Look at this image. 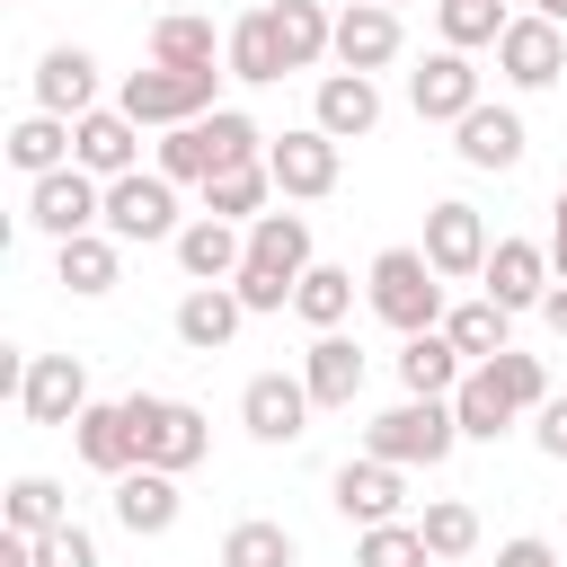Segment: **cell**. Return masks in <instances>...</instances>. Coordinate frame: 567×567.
I'll use <instances>...</instances> for the list:
<instances>
[{
	"instance_id": "6da1fadb",
	"label": "cell",
	"mask_w": 567,
	"mask_h": 567,
	"mask_svg": "<svg viewBox=\"0 0 567 567\" xmlns=\"http://www.w3.org/2000/svg\"><path fill=\"white\" fill-rule=\"evenodd\" d=\"M248 159H266V133H257L239 106H213V115L159 133V177H177V186H204V177L248 168Z\"/></svg>"
},
{
	"instance_id": "7a4b0ae2",
	"label": "cell",
	"mask_w": 567,
	"mask_h": 567,
	"mask_svg": "<svg viewBox=\"0 0 567 567\" xmlns=\"http://www.w3.org/2000/svg\"><path fill=\"white\" fill-rule=\"evenodd\" d=\"M363 301H372L399 337L443 328V275H434V257H425V248H381V257H372V275H363Z\"/></svg>"
},
{
	"instance_id": "3957f363",
	"label": "cell",
	"mask_w": 567,
	"mask_h": 567,
	"mask_svg": "<svg viewBox=\"0 0 567 567\" xmlns=\"http://www.w3.org/2000/svg\"><path fill=\"white\" fill-rule=\"evenodd\" d=\"M452 443H461L452 399H399V408H381V416L363 425V452H381V461H399V470H443Z\"/></svg>"
},
{
	"instance_id": "277c9868",
	"label": "cell",
	"mask_w": 567,
	"mask_h": 567,
	"mask_svg": "<svg viewBox=\"0 0 567 567\" xmlns=\"http://www.w3.org/2000/svg\"><path fill=\"white\" fill-rule=\"evenodd\" d=\"M221 62L213 71H168V62H151V71H124V89H115V106L133 115V124H195V115H213L221 106Z\"/></svg>"
},
{
	"instance_id": "5b68a950",
	"label": "cell",
	"mask_w": 567,
	"mask_h": 567,
	"mask_svg": "<svg viewBox=\"0 0 567 567\" xmlns=\"http://www.w3.org/2000/svg\"><path fill=\"white\" fill-rule=\"evenodd\" d=\"M124 408H133V434H142V461H151V470H177V478H186V470L213 452V425H204L195 399H151V390H133Z\"/></svg>"
},
{
	"instance_id": "8992f818",
	"label": "cell",
	"mask_w": 567,
	"mask_h": 567,
	"mask_svg": "<svg viewBox=\"0 0 567 567\" xmlns=\"http://www.w3.org/2000/svg\"><path fill=\"white\" fill-rule=\"evenodd\" d=\"M266 168H275V195L284 204H319V195H337L346 142L319 133V124H292V133H266Z\"/></svg>"
},
{
	"instance_id": "52a82bcc",
	"label": "cell",
	"mask_w": 567,
	"mask_h": 567,
	"mask_svg": "<svg viewBox=\"0 0 567 567\" xmlns=\"http://www.w3.org/2000/svg\"><path fill=\"white\" fill-rule=\"evenodd\" d=\"M27 221L44 239H80V230H106V177H89L80 159L53 168V177H27Z\"/></svg>"
},
{
	"instance_id": "ba28073f",
	"label": "cell",
	"mask_w": 567,
	"mask_h": 567,
	"mask_svg": "<svg viewBox=\"0 0 567 567\" xmlns=\"http://www.w3.org/2000/svg\"><path fill=\"white\" fill-rule=\"evenodd\" d=\"M106 230L124 239V248H142V239H177L186 221H177V177H159V168H124V177H106Z\"/></svg>"
},
{
	"instance_id": "9c48e42d",
	"label": "cell",
	"mask_w": 567,
	"mask_h": 567,
	"mask_svg": "<svg viewBox=\"0 0 567 567\" xmlns=\"http://www.w3.org/2000/svg\"><path fill=\"white\" fill-rule=\"evenodd\" d=\"M328 505H337L354 532L399 523V514H408V470H399V461H381V452H363V461H346V470L328 478Z\"/></svg>"
},
{
	"instance_id": "30bf717a",
	"label": "cell",
	"mask_w": 567,
	"mask_h": 567,
	"mask_svg": "<svg viewBox=\"0 0 567 567\" xmlns=\"http://www.w3.org/2000/svg\"><path fill=\"white\" fill-rule=\"evenodd\" d=\"M487 248H496V239H487V213H478V204L452 195V204L425 213V257H434L443 284H478V275H487Z\"/></svg>"
},
{
	"instance_id": "8fae6325",
	"label": "cell",
	"mask_w": 567,
	"mask_h": 567,
	"mask_svg": "<svg viewBox=\"0 0 567 567\" xmlns=\"http://www.w3.org/2000/svg\"><path fill=\"white\" fill-rule=\"evenodd\" d=\"M408 106H416V124H461V115L478 106V62L452 53V44H434V53L408 71Z\"/></svg>"
},
{
	"instance_id": "7c38bea8",
	"label": "cell",
	"mask_w": 567,
	"mask_h": 567,
	"mask_svg": "<svg viewBox=\"0 0 567 567\" xmlns=\"http://www.w3.org/2000/svg\"><path fill=\"white\" fill-rule=\"evenodd\" d=\"M18 408H27V425H80V408H89V363L80 354H27V381H18Z\"/></svg>"
},
{
	"instance_id": "4fadbf2b",
	"label": "cell",
	"mask_w": 567,
	"mask_h": 567,
	"mask_svg": "<svg viewBox=\"0 0 567 567\" xmlns=\"http://www.w3.org/2000/svg\"><path fill=\"white\" fill-rule=\"evenodd\" d=\"M310 381L301 372H257L248 390H239V425L257 434V443H301L310 434Z\"/></svg>"
},
{
	"instance_id": "5bb4252c",
	"label": "cell",
	"mask_w": 567,
	"mask_h": 567,
	"mask_svg": "<svg viewBox=\"0 0 567 567\" xmlns=\"http://www.w3.org/2000/svg\"><path fill=\"white\" fill-rule=\"evenodd\" d=\"M399 44H408V27H399V9L390 0H346L337 9V71H390L399 62Z\"/></svg>"
},
{
	"instance_id": "9a60e30c",
	"label": "cell",
	"mask_w": 567,
	"mask_h": 567,
	"mask_svg": "<svg viewBox=\"0 0 567 567\" xmlns=\"http://www.w3.org/2000/svg\"><path fill=\"white\" fill-rule=\"evenodd\" d=\"M496 71H505L514 89H549V80L567 71V35H558V18H540V9L505 18V35H496Z\"/></svg>"
},
{
	"instance_id": "2e32d148",
	"label": "cell",
	"mask_w": 567,
	"mask_h": 567,
	"mask_svg": "<svg viewBox=\"0 0 567 567\" xmlns=\"http://www.w3.org/2000/svg\"><path fill=\"white\" fill-rule=\"evenodd\" d=\"M549 284H558V266H549L540 239H496V248H487V275H478L487 301H505V310H540Z\"/></svg>"
},
{
	"instance_id": "e0dca14e",
	"label": "cell",
	"mask_w": 567,
	"mask_h": 567,
	"mask_svg": "<svg viewBox=\"0 0 567 567\" xmlns=\"http://www.w3.org/2000/svg\"><path fill=\"white\" fill-rule=\"evenodd\" d=\"M452 151H461V168H478V177H505V168H523V115L478 97V106L452 124Z\"/></svg>"
},
{
	"instance_id": "ac0fdd59",
	"label": "cell",
	"mask_w": 567,
	"mask_h": 567,
	"mask_svg": "<svg viewBox=\"0 0 567 567\" xmlns=\"http://www.w3.org/2000/svg\"><path fill=\"white\" fill-rule=\"evenodd\" d=\"M71 452L97 470V478H124L133 461H142V434H133V408L124 399H89L80 408V425H71Z\"/></svg>"
},
{
	"instance_id": "d6986e66",
	"label": "cell",
	"mask_w": 567,
	"mask_h": 567,
	"mask_svg": "<svg viewBox=\"0 0 567 567\" xmlns=\"http://www.w3.org/2000/svg\"><path fill=\"white\" fill-rule=\"evenodd\" d=\"M106 505H115V523H124L133 540H159V532H177V505H186V496H177V470L133 461V470L115 478V496H106Z\"/></svg>"
},
{
	"instance_id": "ffe728a7",
	"label": "cell",
	"mask_w": 567,
	"mask_h": 567,
	"mask_svg": "<svg viewBox=\"0 0 567 567\" xmlns=\"http://www.w3.org/2000/svg\"><path fill=\"white\" fill-rule=\"evenodd\" d=\"M71 159H80L89 177H124V168H142V124H133L124 106H89V115L71 124Z\"/></svg>"
},
{
	"instance_id": "44dd1931",
	"label": "cell",
	"mask_w": 567,
	"mask_h": 567,
	"mask_svg": "<svg viewBox=\"0 0 567 567\" xmlns=\"http://www.w3.org/2000/svg\"><path fill=\"white\" fill-rule=\"evenodd\" d=\"M168 248H177L186 284H230V275L248 266V230H239V221H221V213H195Z\"/></svg>"
},
{
	"instance_id": "7402d4cb",
	"label": "cell",
	"mask_w": 567,
	"mask_h": 567,
	"mask_svg": "<svg viewBox=\"0 0 567 567\" xmlns=\"http://www.w3.org/2000/svg\"><path fill=\"white\" fill-rule=\"evenodd\" d=\"M310 124L337 133V142H363V133L381 124V80H372V71H328L319 97H310Z\"/></svg>"
},
{
	"instance_id": "603a6c76",
	"label": "cell",
	"mask_w": 567,
	"mask_h": 567,
	"mask_svg": "<svg viewBox=\"0 0 567 567\" xmlns=\"http://www.w3.org/2000/svg\"><path fill=\"white\" fill-rule=\"evenodd\" d=\"M115 275H124V239H115V230H80V239H53V284H71L80 301L115 292Z\"/></svg>"
},
{
	"instance_id": "cb8c5ba5",
	"label": "cell",
	"mask_w": 567,
	"mask_h": 567,
	"mask_svg": "<svg viewBox=\"0 0 567 567\" xmlns=\"http://www.w3.org/2000/svg\"><path fill=\"white\" fill-rule=\"evenodd\" d=\"M239 319H248V301H239L230 284H195V292L177 301V346H186V354H221V346L239 337Z\"/></svg>"
},
{
	"instance_id": "d4e9b609",
	"label": "cell",
	"mask_w": 567,
	"mask_h": 567,
	"mask_svg": "<svg viewBox=\"0 0 567 567\" xmlns=\"http://www.w3.org/2000/svg\"><path fill=\"white\" fill-rule=\"evenodd\" d=\"M301 381H310L319 408H354V390H363V346H354L346 328H319L310 354H301Z\"/></svg>"
},
{
	"instance_id": "484cf974",
	"label": "cell",
	"mask_w": 567,
	"mask_h": 567,
	"mask_svg": "<svg viewBox=\"0 0 567 567\" xmlns=\"http://www.w3.org/2000/svg\"><path fill=\"white\" fill-rule=\"evenodd\" d=\"M35 106H53V115H89L97 106V62L80 53V44H44V62H35Z\"/></svg>"
},
{
	"instance_id": "4316f807",
	"label": "cell",
	"mask_w": 567,
	"mask_h": 567,
	"mask_svg": "<svg viewBox=\"0 0 567 567\" xmlns=\"http://www.w3.org/2000/svg\"><path fill=\"white\" fill-rule=\"evenodd\" d=\"M461 363H470V354H461L443 328H416V337L399 346V390H408V399H452V390H461Z\"/></svg>"
},
{
	"instance_id": "83f0119b",
	"label": "cell",
	"mask_w": 567,
	"mask_h": 567,
	"mask_svg": "<svg viewBox=\"0 0 567 567\" xmlns=\"http://www.w3.org/2000/svg\"><path fill=\"white\" fill-rule=\"evenodd\" d=\"M221 44H230V35H213V18H195V9H168V18L151 27V62H168V71H213ZM221 71H230V62H221Z\"/></svg>"
},
{
	"instance_id": "f1b7e54d",
	"label": "cell",
	"mask_w": 567,
	"mask_h": 567,
	"mask_svg": "<svg viewBox=\"0 0 567 567\" xmlns=\"http://www.w3.org/2000/svg\"><path fill=\"white\" fill-rule=\"evenodd\" d=\"M221 62H230V80H248V89H266V80H284L292 62H284V35H275V9H248V18L230 27V44H221Z\"/></svg>"
},
{
	"instance_id": "f546056e",
	"label": "cell",
	"mask_w": 567,
	"mask_h": 567,
	"mask_svg": "<svg viewBox=\"0 0 567 567\" xmlns=\"http://www.w3.org/2000/svg\"><path fill=\"white\" fill-rule=\"evenodd\" d=\"M9 168H18V177H53V168H71V115H53V106L18 115V124H9Z\"/></svg>"
},
{
	"instance_id": "4dcf8cb0",
	"label": "cell",
	"mask_w": 567,
	"mask_h": 567,
	"mask_svg": "<svg viewBox=\"0 0 567 567\" xmlns=\"http://www.w3.org/2000/svg\"><path fill=\"white\" fill-rule=\"evenodd\" d=\"M452 416H461V443H496V434H514V416H523V408L496 390V372H487V363H470V372H461V390H452Z\"/></svg>"
},
{
	"instance_id": "1f68e13d",
	"label": "cell",
	"mask_w": 567,
	"mask_h": 567,
	"mask_svg": "<svg viewBox=\"0 0 567 567\" xmlns=\"http://www.w3.org/2000/svg\"><path fill=\"white\" fill-rule=\"evenodd\" d=\"M275 35H284V62L310 71V62L337 53V9H319V0H275Z\"/></svg>"
},
{
	"instance_id": "d6a6232c",
	"label": "cell",
	"mask_w": 567,
	"mask_h": 567,
	"mask_svg": "<svg viewBox=\"0 0 567 567\" xmlns=\"http://www.w3.org/2000/svg\"><path fill=\"white\" fill-rule=\"evenodd\" d=\"M248 257H257V266H275V275H292V284L319 266V257H310V221H301V213H257V221H248Z\"/></svg>"
},
{
	"instance_id": "836d02e7",
	"label": "cell",
	"mask_w": 567,
	"mask_h": 567,
	"mask_svg": "<svg viewBox=\"0 0 567 567\" xmlns=\"http://www.w3.org/2000/svg\"><path fill=\"white\" fill-rule=\"evenodd\" d=\"M443 337H452V346H461L470 363H496V354L514 346V310L478 292V301H461V310H443Z\"/></svg>"
},
{
	"instance_id": "e575fe53",
	"label": "cell",
	"mask_w": 567,
	"mask_h": 567,
	"mask_svg": "<svg viewBox=\"0 0 567 567\" xmlns=\"http://www.w3.org/2000/svg\"><path fill=\"white\" fill-rule=\"evenodd\" d=\"M266 195H275V168L266 159H248V168H221V177H204V213H221V221H257L266 213Z\"/></svg>"
},
{
	"instance_id": "d590c367",
	"label": "cell",
	"mask_w": 567,
	"mask_h": 567,
	"mask_svg": "<svg viewBox=\"0 0 567 567\" xmlns=\"http://www.w3.org/2000/svg\"><path fill=\"white\" fill-rule=\"evenodd\" d=\"M346 310H354V275L346 266H310L301 284H292V319L319 337V328H346Z\"/></svg>"
},
{
	"instance_id": "8d00e7d4",
	"label": "cell",
	"mask_w": 567,
	"mask_h": 567,
	"mask_svg": "<svg viewBox=\"0 0 567 567\" xmlns=\"http://www.w3.org/2000/svg\"><path fill=\"white\" fill-rule=\"evenodd\" d=\"M221 567H301V540H292L284 523L248 514V523H230V532H221Z\"/></svg>"
},
{
	"instance_id": "74e56055",
	"label": "cell",
	"mask_w": 567,
	"mask_h": 567,
	"mask_svg": "<svg viewBox=\"0 0 567 567\" xmlns=\"http://www.w3.org/2000/svg\"><path fill=\"white\" fill-rule=\"evenodd\" d=\"M53 523H71V496H62V478H44V470H27V478H9V532H27V540H44Z\"/></svg>"
},
{
	"instance_id": "f35d334b",
	"label": "cell",
	"mask_w": 567,
	"mask_h": 567,
	"mask_svg": "<svg viewBox=\"0 0 567 567\" xmlns=\"http://www.w3.org/2000/svg\"><path fill=\"white\" fill-rule=\"evenodd\" d=\"M505 0H434V27H443V44L452 53H478V44H496L505 35Z\"/></svg>"
},
{
	"instance_id": "ab89813d",
	"label": "cell",
	"mask_w": 567,
	"mask_h": 567,
	"mask_svg": "<svg viewBox=\"0 0 567 567\" xmlns=\"http://www.w3.org/2000/svg\"><path fill=\"white\" fill-rule=\"evenodd\" d=\"M416 532H425L434 558H470V549H478V514H470L461 496H434V505L416 514Z\"/></svg>"
},
{
	"instance_id": "60d3db41",
	"label": "cell",
	"mask_w": 567,
	"mask_h": 567,
	"mask_svg": "<svg viewBox=\"0 0 567 567\" xmlns=\"http://www.w3.org/2000/svg\"><path fill=\"white\" fill-rule=\"evenodd\" d=\"M434 549H425V532L416 523H372V532H354V567H425Z\"/></svg>"
},
{
	"instance_id": "b9f144b4",
	"label": "cell",
	"mask_w": 567,
	"mask_h": 567,
	"mask_svg": "<svg viewBox=\"0 0 567 567\" xmlns=\"http://www.w3.org/2000/svg\"><path fill=\"white\" fill-rule=\"evenodd\" d=\"M487 372H496V390H505V399H514L523 416H532V408L549 399V372H540V354H514V346H505V354H496Z\"/></svg>"
},
{
	"instance_id": "7bdbcfd3",
	"label": "cell",
	"mask_w": 567,
	"mask_h": 567,
	"mask_svg": "<svg viewBox=\"0 0 567 567\" xmlns=\"http://www.w3.org/2000/svg\"><path fill=\"white\" fill-rule=\"evenodd\" d=\"M230 292L248 301V319H266V310H292V275H275V266H257V257L230 275Z\"/></svg>"
},
{
	"instance_id": "ee69618b",
	"label": "cell",
	"mask_w": 567,
	"mask_h": 567,
	"mask_svg": "<svg viewBox=\"0 0 567 567\" xmlns=\"http://www.w3.org/2000/svg\"><path fill=\"white\" fill-rule=\"evenodd\" d=\"M35 567H97V540H89L80 523H53V532L35 540Z\"/></svg>"
},
{
	"instance_id": "f6af8a7d",
	"label": "cell",
	"mask_w": 567,
	"mask_h": 567,
	"mask_svg": "<svg viewBox=\"0 0 567 567\" xmlns=\"http://www.w3.org/2000/svg\"><path fill=\"white\" fill-rule=\"evenodd\" d=\"M532 443H540L549 461H567V390H549V399L532 408Z\"/></svg>"
},
{
	"instance_id": "bcb514c9",
	"label": "cell",
	"mask_w": 567,
	"mask_h": 567,
	"mask_svg": "<svg viewBox=\"0 0 567 567\" xmlns=\"http://www.w3.org/2000/svg\"><path fill=\"white\" fill-rule=\"evenodd\" d=\"M496 567H558V549H549L540 532H514V540L496 549Z\"/></svg>"
},
{
	"instance_id": "7dc6e473",
	"label": "cell",
	"mask_w": 567,
	"mask_h": 567,
	"mask_svg": "<svg viewBox=\"0 0 567 567\" xmlns=\"http://www.w3.org/2000/svg\"><path fill=\"white\" fill-rule=\"evenodd\" d=\"M549 213H558V221H549V266H558V284H567V186H558Z\"/></svg>"
},
{
	"instance_id": "c3c4849f",
	"label": "cell",
	"mask_w": 567,
	"mask_h": 567,
	"mask_svg": "<svg viewBox=\"0 0 567 567\" xmlns=\"http://www.w3.org/2000/svg\"><path fill=\"white\" fill-rule=\"evenodd\" d=\"M540 319H549V337H567V284H549V301H540Z\"/></svg>"
},
{
	"instance_id": "681fc988",
	"label": "cell",
	"mask_w": 567,
	"mask_h": 567,
	"mask_svg": "<svg viewBox=\"0 0 567 567\" xmlns=\"http://www.w3.org/2000/svg\"><path fill=\"white\" fill-rule=\"evenodd\" d=\"M532 9H540V18H558V27H567V0H532Z\"/></svg>"
},
{
	"instance_id": "f907efd6",
	"label": "cell",
	"mask_w": 567,
	"mask_h": 567,
	"mask_svg": "<svg viewBox=\"0 0 567 567\" xmlns=\"http://www.w3.org/2000/svg\"><path fill=\"white\" fill-rule=\"evenodd\" d=\"M390 9H399V0H390Z\"/></svg>"
}]
</instances>
